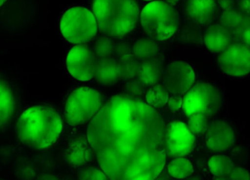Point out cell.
<instances>
[{
	"label": "cell",
	"instance_id": "d6a6232c",
	"mask_svg": "<svg viewBox=\"0 0 250 180\" xmlns=\"http://www.w3.org/2000/svg\"><path fill=\"white\" fill-rule=\"evenodd\" d=\"M142 1H146V2H152V1H154V0H142Z\"/></svg>",
	"mask_w": 250,
	"mask_h": 180
},
{
	"label": "cell",
	"instance_id": "603a6c76",
	"mask_svg": "<svg viewBox=\"0 0 250 180\" xmlns=\"http://www.w3.org/2000/svg\"><path fill=\"white\" fill-rule=\"evenodd\" d=\"M140 62L136 57L132 56L126 57L125 59L120 61V77L121 80L130 81L137 78Z\"/></svg>",
	"mask_w": 250,
	"mask_h": 180
},
{
	"label": "cell",
	"instance_id": "836d02e7",
	"mask_svg": "<svg viewBox=\"0 0 250 180\" xmlns=\"http://www.w3.org/2000/svg\"><path fill=\"white\" fill-rule=\"evenodd\" d=\"M235 1H237V2H238V1H239V0H235Z\"/></svg>",
	"mask_w": 250,
	"mask_h": 180
},
{
	"label": "cell",
	"instance_id": "ba28073f",
	"mask_svg": "<svg viewBox=\"0 0 250 180\" xmlns=\"http://www.w3.org/2000/svg\"><path fill=\"white\" fill-rule=\"evenodd\" d=\"M115 40L108 36H101L92 48L96 58L94 79L104 86L114 85L121 80L120 62L114 54Z\"/></svg>",
	"mask_w": 250,
	"mask_h": 180
},
{
	"label": "cell",
	"instance_id": "e0dca14e",
	"mask_svg": "<svg viewBox=\"0 0 250 180\" xmlns=\"http://www.w3.org/2000/svg\"><path fill=\"white\" fill-rule=\"evenodd\" d=\"M165 68L164 56L140 62L137 79L149 88L162 82Z\"/></svg>",
	"mask_w": 250,
	"mask_h": 180
},
{
	"label": "cell",
	"instance_id": "277c9868",
	"mask_svg": "<svg viewBox=\"0 0 250 180\" xmlns=\"http://www.w3.org/2000/svg\"><path fill=\"white\" fill-rule=\"evenodd\" d=\"M140 24L147 37L157 42H168L179 30V16L175 7L164 0L149 2L140 13Z\"/></svg>",
	"mask_w": 250,
	"mask_h": 180
},
{
	"label": "cell",
	"instance_id": "d4e9b609",
	"mask_svg": "<svg viewBox=\"0 0 250 180\" xmlns=\"http://www.w3.org/2000/svg\"><path fill=\"white\" fill-rule=\"evenodd\" d=\"M245 14L237 7L226 11H221L219 14V23L232 32L245 16Z\"/></svg>",
	"mask_w": 250,
	"mask_h": 180
},
{
	"label": "cell",
	"instance_id": "f546056e",
	"mask_svg": "<svg viewBox=\"0 0 250 180\" xmlns=\"http://www.w3.org/2000/svg\"><path fill=\"white\" fill-rule=\"evenodd\" d=\"M218 9L221 11H226L237 7V1L235 0H216Z\"/></svg>",
	"mask_w": 250,
	"mask_h": 180
},
{
	"label": "cell",
	"instance_id": "cb8c5ba5",
	"mask_svg": "<svg viewBox=\"0 0 250 180\" xmlns=\"http://www.w3.org/2000/svg\"><path fill=\"white\" fill-rule=\"evenodd\" d=\"M231 33L234 42H240L250 48V15L245 14Z\"/></svg>",
	"mask_w": 250,
	"mask_h": 180
},
{
	"label": "cell",
	"instance_id": "8fae6325",
	"mask_svg": "<svg viewBox=\"0 0 250 180\" xmlns=\"http://www.w3.org/2000/svg\"><path fill=\"white\" fill-rule=\"evenodd\" d=\"M195 145V134L187 123L172 121L166 127L165 149L169 157L187 156Z\"/></svg>",
	"mask_w": 250,
	"mask_h": 180
},
{
	"label": "cell",
	"instance_id": "83f0119b",
	"mask_svg": "<svg viewBox=\"0 0 250 180\" xmlns=\"http://www.w3.org/2000/svg\"><path fill=\"white\" fill-rule=\"evenodd\" d=\"M228 180H250V172L243 167L236 166L233 168Z\"/></svg>",
	"mask_w": 250,
	"mask_h": 180
},
{
	"label": "cell",
	"instance_id": "44dd1931",
	"mask_svg": "<svg viewBox=\"0 0 250 180\" xmlns=\"http://www.w3.org/2000/svg\"><path fill=\"white\" fill-rule=\"evenodd\" d=\"M167 175L172 179L183 180L192 176L194 171L193 163L186 156L173 158L166 164Z\"/></svg>",
	"mask_w": 250,
	"mask_h": 180
},
{
	"label": "cell",
	"instance_id": "30bf717a",
	"mask_svg": "<svg viewBox=\"0 0 250 180\" xmlns=\"http://www.w3.org/2000/svg\"><path fill=\"white\" fill-rule=\"evenodd\" d=\"M193 67L183 61H173L165 68L162 83L171 96H184L195 84Z\"/></svg>",
	"mask_w": 250,
	"mask_h": 180
},
{
	"label": "cell",
	"instance_id": "ac0fdd59",
	"mask_svg": "<svg viewBox=\"0 0 250 180\" xmlns=\"http://www.w3.org/2000/svg\"><path fill=\"white\" fill-rule=\"evenodd\" d=\"M15 98L11 88L0 78V129L10 121L15 111Z\"/></svg>",
	"mask_w": 250,
	"mask_h": 180
},
{
	"label": "cell",
	"instance_id": "ffe728a7",
	"mask_svg": "<svg viewBox=\"0 0 250 180\" xmlns=\"http://www.w3.org/2000/svg\"><path fill=\"white\" fill-rule=\"evenodd\" d=\"M208 169L215 180H228L235 163L227 155L216 154L209 158L207 163Z\"/></svg>",
	"mask_w": 250,
	"mask_h": 180
},
{
	"label": "cell",
	"instance_id": "52a82bcc",
	"mask_svg": "<svg viewBox=\"0 0 250 180\" xmlns=\"http://www.w3.org/2000/svg\"><path fill=\"white\" fill-rule=\"evenodd\" d=\"M101 93L94 88H76L68 96L65 104L66 121L70 126H80L91 121L102 107Z\"/></svg>",
	"mask_w": 250,
	"mask_h": 180
},
{
	"label": "cell",
	"instance_id": "9a60e30c",
	"mask_svg": "<svg viewBox=\"0 0 250 180\" xmlns=\"http://www.w3.org/2000/svg\"><path fill=\"white\" fill-rule=\"evenodd\" d=\"M202 40L208 51L219 54L234 42L232 33L219 23L208 26Z\"/></svg>",
	"mask_w": 250,
	"mask_h": 180
},
{
	"label": "cell",
	"instance_id": "5bb4252c",
	"mask_svg": "<svg viewBox=\"0 0 250 180\" xmlns=\"http://www.w3.org/2000/svg\"><path fill=\"white\" fill-rule=\"evenodd\" d=\"M185 14L192 24L207 28L215 19L218 11L216 0H185Z\"/></svg>",
	"mask_w": 250,
	"mask_h": 180
},
{
	"label": "cell",
	"instance_id": "4fadbf2b",
	"mask_svg": "<svg viewBox=\"0 0 250 180\" xmlns=\"http://www.w3.org/2000/svg\"><path fill=\"white\" fill-rule=\"evenodd\" d=\"M205 140L209 151L222 154L232 148L235 143V131L226 121H212L205 131Z\"/></svg>",
	"mask_w": 250,
	"mask_h": 180
},
{
	"label": "cell",
	"instance_id": "5b68a950",
	"mask_svg": "<svg viewBox=\"0 0 250 180\" xmlns=\"http://www.w3.org/2000/svg\"><path fill=\"white\" fill-rule=\"evenodd\" d=\"M223 106L221 91L210 82L195 83L183 96V113L187 119L212 122Z\"/></svg>",
	"mask_w": 250,
	"mask_h": 180
},
{
	"label": "cell",
	"instance_id": "7402d4cb",
	"mask_svg": "<svg viewBox=\"0 0 250 180\" xmlns=\"http://www.w3.org/2000/svg\"><path fill=\"white\" fill-rule=\"evenodd\" d=\"M169 96L170 94L168 93L164 84L162 82H159L147 89L145 92V100L148 106L158 110L167 107Z\"/></svg>",
	"mask_w": 250,
	"mask_h": 180
},
{
	"label": "cell",
	"instance_id": "4316f807",
	"mask_svg": "<svg viewBox=\"0 0 250 180\" xmlns=\"http://www.w3.org/2000/svg\"><path fill=\"white\" fill-rule=\"evenodd\" d=\"M80 180H106L108 179L105 173L100 168H85L82 169L79 175Z\"/></svg>",
	"mask_w": 250,
	"mask_h": 180
},
{
	"label": "cell",
	"instance_id": "4dcf8cb0",
	"mask_svg": "<svg viewBox=\"0 0 250 180\" xmlns=\"http://www.w3.org/2000/svg\"><path fill=\"white\" fill-rule=\"evenodd\" d=\"M165 2L168 3V4H170V5L173 6V7H175V6L178 5L182 0H164Z\"/></svg>",
	"mask_w": 250,
	"mask_h": 180
},
{
	"label": "cell",
	"instance_id": "9c48e42d",
	"mask_svg": "<svg viewBox=\"0 0 250 180\" xmlns=\"http://www.w3.org/2000/svg\"><path fill=\"white\" fill-rule=\"evenodd\" d=\"M217 64L222 73L235 78L250 75V48L233 42L219 54Z\"/></svg>",
	"mask_w": 250,
	"mask_h": 180
},
{
	"label": "cell",
	"instance_id": "484cf974",
	"mask_svg": "<svg viewBox=\"0 0 250 180\" xmlns=\"http://www.w3.org/2000/svg\"><path fill=\"white\" fill-rule=\"evenodd\" d=\"M146 88L147 87H145L139 79L135 78L128 81L125 87V91L126 95L141 100L143 97H145V92L147 90Z\"/></svg>",
	"mask_w": 250,
	"mask_h": 180
},
{
	"label": "cell",
	"instance_id": "6da1fadb",
	"mask_svg": "<svg viewBox=\"0 0 250 180\" xmlns=\"http://www.w3.org/2000/svg\"><path fill=\"white\" fill-rule=\"evenodd\" d=\"M166 127L159 110L119 94L89 121L86 136L108 180H155L167 164Z\"/></svg>",
	"mask_w": 250,
	"mask_h": 180
},
{
	"label": "cell",
	"instance_id": "f1b7e54d",
	"mask_svg": "<svg viewBox=\"0 0 250 180\" xmlns=\"http://www.w3.org/2000/svg\"><path fill=\"white\" fill-rule=\"evenodd\" d=\"M171 111H179L182 110L183 96H171L168 99L167 107Z\"/></svg>",
	"mask_w": 250,
	"mask_h": 180
},
{
	"label": "cell",
	"instance_id": "7a4b0ae2",
	"mask_svg": "<svg viewBox=\"0 0 250 180\" xmlns=\"http://www.w3.org/2000/svg\"><path fill=\"white\" fill-rule=\"evenodd\" d=\"M62 129V118L57 110L46 106H34L20 115L16 132L27 146L43 150L57 142Z\"/></svg>",
	"mask_w": 250,
	"mask_h": 180
},
{
	"label": "cell",
	"instance_id": "7c38bea8",
	"mask_svg": "<svg viewBox=\"0 0 250 180\" xmlns=\"http://www.w3.org/2000/svg\"><path fill=\"white\" fill-rule=\"evenodd\" d=\"M66 67L70 76L78 81H91L95 76L96 68V58L93 49L85 44L72 48L67 54Z\"/></svg>",
	"mask_w": 250,
	"mask_h": 180
},
{
	"label": "cell",
	"instance_id": "1f68e13d",
	"mask_svg": "<svg viewBox=\"0 0 250 180\" xmlns=\"http://www.w3.org/2000/svg\"><path fill=\"white\" fill-rule=\"evenodd\" d=\"M6 1L7 0H0V7H2L5 3Z\"/></svg>",
	"mask_w": 250,
	"mask_h": 180
},
{
	"label": "cell",
	"instance_id": "d6986e66",
	"mask_svg": "<svg viewBox=\"0 0 250 180\" xmlns=\"http://www.w3.org/2000/svg\"><path fill=\"white\" fill-rule=\"evenodd\" d=\"M132 52L140 62L163 56L159 42L147 36L136 40L133 43Z\"/></svg>",
	"mask_w": 250,
	"mask_h": 180
},
{
	"label": "cell",
	"instance_id": "3957f363",
	"mask_svg": "<svg viewBox=\"0 0 250 180\" xmlns=\"http://www.w3.org/2000/svg\"><path fill=\"white\" fill-rule=\"evenodd\" d=\"M92 11L99 30L114 39L132 34L140 21V7L136 0H93Z\"/></svg>",
	"mask_w": 250,
	"mask_h": 180
},
{
	"label": "cell",
	"instance_id": "8992f818",
	"mask_svg": "<svg viewBox=\"0 0 250 180\" xmlns=\"http://www.w3.org/2000/svg\"><path fill=\"white\" fill-rule=\"evenodd\" d=\"M60 31L67 42L83 45L96 37L99 27L93 11L83 6H75L62 14Z\"/></svg>",
	"mask_w": 250,
	"mask_h": 180
},
{
	"label": "cell",
	"instance_id": "2e32d148",
	"mask_svg": "<svg viewBox=\"0 0 250 180\" xmlns=\"http://www.w3.org/2000/svg\"><path fill=\"white\" fill-rule=\"evenodd\" d=\"M93 155H94V151L87 136L75 139L66 149V161L74 167L85 165L91 161Z\"/></svg>",
	"mask_w": 250,
	"mask_h": 180
}]
</instances>
